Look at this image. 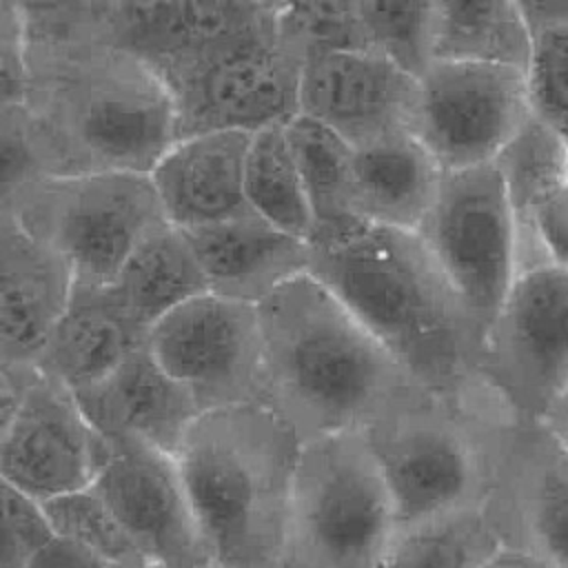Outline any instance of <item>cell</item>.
Listing matches in <instances>:
<instances>
[{
  "instance_id": "obj_1",
  "label": "cell",
  "mask_w": 568,
  "mask_h": 568,
  "mask_svg": "<svg viewBox=\"0 0 568 568\" xmlns=\"http://www.w3.org/2000/svg\"><path fill=\"white\" fill-rule=\"evenodd\" d=\"M424 388L479 404L484 335L419 233L359 222L311 240V266Z\"/></svg>"
},
{
  "instance_id": "obj_2",
  "label": "cell",
  "mask_w": 568,
  "mask_h": 568,
  "mask_svg": "<svg viewBox=\"0 0 568 568\" xmlns=\"http://www.w3.org/2000/svg\"><path fill=\"white\" fill-rule=\"evenodd\" d=\"M24 89V146L31 178L151 173L178 140L169 84L111 40L31 53Z\"/></svg>"
},
{
  "instance_id": "obj_3",
  "label": "cell",
  "mask_w": 568,
  "mask_h": 568,
  "mask_svg": "<svg viewBox=\"0 0 568 568\" xmlns=\"http://www.w3.org/2000/svg\"><path fill=\"white\" fill-rule=\"evenodd\" d=\"M264 404L311 442L364 430L417 382L313 273L257 304Z\"/></svg>"
},
{
  "instance_id": "obj_4",
  "label": "cell",
  "mask_w": 568,
  "mask_h": 568,
  "mask_svg": "<svg viewBox=\"0 0 568 568\" xmlns=\"http://www.w3.org/2000/svg\"><path fill=\"white\" fill-rule=\"evenodd\" d=\"M304 442L266 404L204 410L178 462L224 568H277Z\"/></svg>"
},
{
  "instance_id": "obj_5",
  "label": "cell",
  "mask_w": 568,
  "mask_h": 568,
  "mask_svg": "<svg viewBox=\"0 0 568 568\" xmlns=\"http://www.w3.org/2000/svg\"><path fill=\"white\" fill-rule=\"evenodd\" d=\"M2 213L62 255L75 288L109 286L131 253L169 224L149 173L36 175L4 189Z\"/></svg>"
},
{
  "instance_id": "obj_6",
  "label": "cell",
  "mask_w": 568,
  "mask_h": 568,
  "mask_svg": "<svg viewBox=\"0 0 568 568\" xmlns=\"http://www.w3.org/2000/svg\"><path fill=\"white\" fill-rule=\"evenodd\" d=\"M473 417L477 406L415 384L362 430L397 526L488 501V457Z\"/></svg>"
},
{
  "instance_id": "obj_7",
  "label": "cell",
  "mask_w": 568,
  "mask_h": 568,
  "mask_svg": "<svg viewBox=\"0 0 568 568\" xmlns=\"http://www.w3.org/2000/svg\"><path fill=\"white\" fill-rule=\"evenodd\" d=\"M395 528L362 430L304 442L277 568H375Z\"/></svg>"
},
{
  "instance_id": "obj_8",
  "label": "cell",
  "mask_w": 568,
  "mask_h": 568,
  "mask_svg": "<svg viewBox=\"0 0 568 568\" xmlns=\"http://www.w3.org/2000/svg\"><path fill=\"white\" fill-rule=\"evenodd\" d=\"M417 233L486 335L519 273L517 215L497 164L444 171Z\"/></svg>"
},
{
  "instance_id": "obj_9",
  "label": "cell",
  "mask_w": 568,
  "mask_h": 568,
  "mask_svg": "<svg viewBox=\"0 0 568 568\" xmlns=\"http://www.w3.org/2000/svg\"><path fill=\"white\" fill-rule=\"evenodd\" d=\"M486 395L537 424L568 388V271L555 264L519 268L484 335Z\"/></svg>"
},
{
  "instance_id": "obj_10",
  "label": "cell",
  "mask_w": 568,
  "mask_h": 568,
  "mask_svg": "<svg viewBox=\"0 0 568 568\" xmlns=\"http://www.w3.org/2000/svg\"><path fill=\"white\" fill-rule=\"evenodd\" d=\"M410 133L442 171L495 162L530 113L526 69L481 60H430L417 75Z\"/></svg>"
},
{
  "instance_id": "obj_11",
  "label": "cell",
  "mask_w": 568,
  "mask_h": 568,
  "mask_svg": "<svg viewBox=\"0 0 568 568\" xmlns=\"http://www.w3.org/2000/svg\"><path fill=\"white\" fill-rule=\"evenodd\" d=\"M146 344L202 410L264 404V342L257 304L200 293L162 320Z\"/></svg>"
},
{
  "instance_id": "obj_12",
  "label": "cell",
  "mask_w": 568,
  "mask_h": 568,
  "mask_svg": "<svg viewBox=\"0 0 568 568\" xmlns=\"http://www.w3.org/2000/svg\"><path fill=\"white\" fill-rule=\"evenodd\" d=\"M91 488L149 564L169 568L215 564L178 455L140 442H109Z\"/></svg>"
},
{
  "instance_id": "obj_13",
  "label": "cell",
  "mask_w": 568,
  "mask_h": 568,
  "mask_svg": "<svg viewBox=\"0 0 568 568\" xmlns=\"http://www.w3.org/2000/svg\"><path fill=\"white\" fill-rule=\"evenodd\" d=\"M277 33L255 0H113L111 38L169 89L202 64Z\"/></svg>"
},
{
  "instance_id": "obj_14",
  "label": "cell",
  "mask_w": 568,
  "mask_h": 568,
  "mask_svg": "<svg viewBox=\"0 0 568 568\" xmlns=\"http://www.w3.org/2000/svg\"><path fill=\"white\" fill-rule=\"evenodd\" d=\"M302 64L304 58L280 33L202 64L171 87L178 138L286 124L300 113Z\"/></svg>"
},
{
  "instance_id": "obj_15",
  "label": "cell",
  "mask_w": 568,
  "mask_h": 568,
  "mask_svg": "<svg viewBox=\"0 0 568 568\" xmlns=\"http://www.w3.org/2000/svg\"><path fill=\"white\" fill-rule=\"evenodd\" d=\"M106 453L75 393L42 371L0 424L2 481L40 501L91 486Z\"/></svg>"
},
{
  "instance_id": "obj_16",
  "label": "cell",
  "mask_w": 568,
  "mask_h": 568,
  "mask_svg": "<svg viewBox=\"0 0 568 568\" xmlns=\"http://www.w3.org/2000/svg\"><path fill=\"white\" fill-rule=\"evenodd\" d=\"M419 80L375 49L304 58L300 113L320 120L351 146L410 131Z\"/></svg>"
},
{
  "instance_id": "obj_17",
  "label": "cell",
  "mask_w": 568,
  "mask_h": 568,
  "mask_svg": "<svg viewBox=\"0 0 568 568\" xmlns=\"http://www.w3.org/2000/svg\"><path fill=\"white\" fill-rule=\"evenodd\" d=\"M75 397L106 442H140L173 455L204 413L193 393L155 359L146 339Z\"/></svg>"
},
{
  "instance_id": "obj_18",
  "label": "cell",
  "mask_w": 568,
  "mask_h": 568,
  "mask_svg": "<svg viewBox=\"0 0 568 568\" xmlns=\"http://www.w3.org/2000/svg\"><path fill=\"white\" fill-rule=\"evenodd\" d=\"M75 293L69 262L11 215L0 226V364H33Z\"/></svg>"
},
{
  "instance_id": "obj_19",
  "label": "cell",
  "mask_w": 568,
  "mask_h": 568,
  "mask_svg": "<svg viewBox=\"0 0 568 568\" xmlns=\"http://www.w3.org/2000/svg\"><path fill=\"white\" fill-rule=\"evenodd\" d=\"M251 135L233 129L204 131L169 146L149 173L169 224L195 229L253 213L244 193Z\"/></svg>"
},
{
  "instance_id": "obj_20",
  "label": "cell",
  "mask_w": 568,
  "mask_h": 568,
  "mask_svg": "<svg viewBox=\"0 0 568 568\" xmlns=\"http://www.w3.org/2000/svg\"><path fill=\"white\" fill-rule=\"evenodd\" d=\"M206 277L209 291L260 304L311 266V242L257 213L180 229Z\"/></svg>"
},
{
  "instance_id": "obj_21",
  "label": "cell",
  "mask_w": 568,
  "mask_h": 568,
  "mask_svg": "<svg viewBox=\"0 0 568 568\" xmlns=\"http://www.w3.org/2000/svg\"><path fill=\"white\" fill-rule=\"evenodd\" d=\"M430 151L410 133H395L353 153V200L362 222L419 231L442 180Z\"/></svg>"
},
{
  "instance_id": "obj_22",
  "label": "cell",
  "mask_w": 568,
  "mask_h": 568,
  "mask_svg": "<svg viewBox=\"0 0 568 568\" xmlns=\"http://www.w3.org/2000/svg\"><path fill=\"white\" fill-rule=\"evenodd\" d=\"M144 339L146 331L118 308L106 288H75L36 366L78 393L106 377Z\"/></svg>"
},
{
  "instance_id": "obj_23",
  "label": "cell",
  "mask_w": 568,
  "mask_h": 568,
  "mask_svg": "<svg viewBox=\"0 0 568 568\" xmlns=\"http://www.w3.org/2000/svg\"><path fill=\"white\" fill-rule=\"evenodd\" d=\"M104 288L118 308L149 333L166 313L206 293L209 284L186 235L164 224L131 253Z\"/></svg>"
},
{
  "instance_id": "obj_24",
  "label": "cell",
  "mask_w": 568,
  "mask_h": 568,
  "mask_svg": "<svg viewBox=\"0 0 568 568\" xmlns=\"http://www.w3.org/2000/svg\"><path fill=\"white\" fill-rule=\"evenodd\" d=\"M532 31L517 0H435L433 60L528 67Z\"/></svg>"
},
{
  "instance_id": "obj_25",
  "label": "cell",
  "mask_w": 568,
  "mask_h": 568,
  "mask_svg": "<svg viewBox=\"0 0 568 568\" xmlns=\"http://www.w3.org/2000/svg\"><path fill=\"white\" fill-rule=\"evenodd\" d=\"M506 544L488 501L397 526L375 568H477Z\"/></svg>"
},
{
  "instance_id": "obj_26",
  "label": "cell",
  "mask_w": 568,
  "mask_h": 568,
  "mask_svg": "<svg viewBox=\"0 0 568 568\" xmlns=\"http://www.w3.org/2000/svg\"><path fill=\"white\" fill-rule=\"evenodd\" d=\"M286 133L313 211L311 240L335 235L359 224L362 220L357 217L353 200L355 146L304 113L286 122Z\"/></svg>"
},
{
  "instance_id": "obj_27",
  "label": "cell",
  "mask_w": 568,
  "mask_h": 568,
  "mask_svg": "<svg viewBox=\"0 0 568 568\" xmlns=\"http://www.w3.org/2000/svg\"><path fill=\"white\" fill-rule=\"evenodd\" d=\"M517 508L528 537L524 546L555 568H568V455L541 426L519 455Z\"/></svg>"
},
{
  "instance_id": "obj_28",
  "label": "cell",
  "mask_w": 568,
  "mask_h": 568,
  "mask_svg": "<svg viewBox=\"0 0 568 568\" xmlns=\"http://www.w3.org/2000/svg\"><path fill=\"white\" fill-rule=\"evenodd\" d=\"M244 193L253 213L293 235L311 240L313 211L286 124H273L251 135Z\"/></svg>"
},
{
  "instance_id": "obj_29",
  "label": "cell",
  "mask_w": 568,
  "mask_h": 568,
  "mask_svg": "<svg viewBox=\"0 0 568 568\" xmlns=\"http://www.w3.org/2000/svg\"><path fill=\"white\" fill-rule=\"evenodd\" d=\"M521 229L537 202L568 180V140L528 113L495 158Z\"/></svg>"
},
{
  "instance_id": "obj_30",
  "label": "cell",
  "mask_w": 568,
  "mask_h": 568,
  "mask_svg": "<svg viewBox=\"0 0 568 568\" xmlns=\"http://www.w3.org/2000/svg\"><path fill=\"white\" fill-rule=\"evenodd\" d=\"M42 504L58 537L78 544L115 568H142L149 564L120 519L91 486Z\"/></svg>"
},
{
  "instance_id": "obj_31",
  "label": "cell",
  "mask_w": 568,
  "mask_h": 568,
  "mask_svg": "<svg viewBox=\"0 0 568 568\" xmlns=\"http://www.w3.org/2000/svg\"><path fill=\"white\" fill-rule=\"evenodd\" d=\"M368 42L413 75L433 60L435 0H355Z\"/></svg>"
},
{
  "instance_id": "obj_32",
  "label": "cell",
  "mask_w": 568,
  "mask_h": 568,
  "mask_svg": "<svg viewBox=\"0 0 568 568\" xmlns=\"http://www.w3.org/2000/svg\"><path fill=\"white\" fill-rule=\"evenodd\" d=\"M277 33L302 58L373 49L355 0H293L277 13Z\"/></svg>"
},
{
  "instance_id": "obj_33",
  "label": "cell",
  "mask_w": 568,
  "mask_h": 568,
  "mask_svg": "<svg viewBox=\"0 0 568 568\" xmlns=\"http://www.w3.org/2000/svg\"><path fill=\"white\" fill-rule=\"evenodd\" d=\"M526 87L530 113L568 140V22L532 31Z\"/></svg>"
},
{
  "instance_id": "obj_34",
  "label": "cell",
  "mask_w": 568,
  "mask_h": 568,
  "mask_svg": "<svg viewBox=\"0 0 568 568\" xmlns=\"http://www.w3.org/2000/svg\"><path fill=\"white\" fill-rule=\"evenodd\" d=\"M44 504L2 481V552L0 568H24L55 539Z\"/></svg>"
},
{
  "instance_id": "obj_35",
  "label": "cell",
  "mask_w": 568,
  "mask_h": 568,
  "mask_svg": "<svg viewBox=\"0 0 568 568\" xmlns=\"http://www.w3.org/2000/svg\"><path fill=\"white\" fill-rule=\"evenodd\" d=\"M544 262L568 271V180L548 191L519 229V268Z\"/></svg>"
},
{
  "instance_id": "obj_36",
  "label": "cell",
  "mask_w": 568,
  "mask_h": 568,
  "mask_svg": "<svg viewBox=\"0 0 568 568\" xmlns=\"http://www.w3.org/2000/svg\"><path fill=\"white\" fill-rule=\"evenodd\" d=\"M24 568H115L78 544L55 537Z\"/></svg>"
},
{
  "instance_id": "obj_37",
  "label": "cell",
  "mask_w": 568,
  "mask_h": 568,
  "mask_svg": "<svg viewBox=\"0 0 568 568\" xmlns=\"http://www.w3.org/2000/svg\"><path fill=\"white\" fill-rule=\"evenodd\" d=\"M530 31L568 22V0H517Z\"/></svg>"
},
{
  "instance_id": "obj_38",
  "label": "cell",
  "mask_w": 568,
  "mask_h": 568,
  "mask_svg": "<svg viewBox=\"0 0 568 568\" xmlns=\"http://www.w3.org/2000/svg\"><path fill=\"white\" fill-rule=\"evenodd\" d=\"M477 568H555L548 559L519 544H504L490 559Z\"/></svg>"
},
{
  "instance_id": "obj_39",
  "label": "cell",
  "mask_w": 568,
  "mask_h": 568,
  "mask_svg": "<svg viewBox=\"0 0 568 568\" xmlns=\"http://www.w3.org/2000/svg\"><path fill=\"white\" fill-rule=\"evenodd\" d=\"M537 424L568 455V388L555 399V404L546 410V415Z\"/></svg>"
},
{
  "instance_id": "obj_40",
  "label": "cell",
  "mask_w": 568,
  "mask_h": 568,
  "mask_svg": "<svg viewBox=\"0 0 568 568\" xmlns=\"http://www.w3.org/2000/svg\"><path fill=\"white\" fill-rule=\"evenodd\" d=\"M255 2H260L262 7H266V9L275 11V13H280V11H284L293 0H255Z\"/></svg>"
},
{
  "instance_id": "obj_41",
  "label": "cell",
  "mask_w": 568,
  "mask_h": 568,
  "mask_svg": "<svg viewBox=\"0 0 568 568\" xmlns=\"http://www.w3.org/2000/svg\"><path fill=\"white\" fill-rule=\"evenodd\" d=\"M142 568H169V566H162V564H144ZM204 568H224V566H220V564H209V566H204Z\"/></svg>"
}]
</instances>
